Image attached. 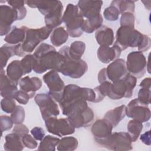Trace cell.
I'll list each match as a JSON object with an SVG mask.
<instances>
[{"instance_id": "cell-27", "label": "cell", "mask_w": 151, "mask_h": 151, "mask_svg": "<svg viewBox=\"0 0 151 151\" xmlns=\"http://www.w3.org/2000/svg\"><path fill=\"white\" fill-rule=\"evenodd\" d=\"M5 143H4V149L5 150H22L24 145L22 143L21 137L16 133L8 134L5 136Z\"/></svg>"}, {"instance_id": "cell-17", "label": "cell", "mask_w": 151, "mask_h": 151, "mask_svg": "<svg viewBox=\"0 0 151 151\" xmlns=\"http://www.w3.org/2000/svg\"><path fill=\"white\" fill-rule=\"evenodd\" d=\"M105 72L107 81H115L125 76L127 73L126 62L123 59L118 58L111 63L107 68Z\"/></svg>"}, {"instance_id": "cell-4", "label": "cell", "mask_w": 151, "mask_h": 151, "mask_svg": "<svg viewBox=\"0 0 151 151\" xmlns=\"http://www.w3.org/2000/svg\"><path fill=\"white\" fill-rule=\"evenodd\" d=\"M74 128L87 127L90 126L94 118V112L87 105V101L78 100L62 111Z\"/></svg>"}, {"instance_id": "cell-6", "label": "cell", "mask_w": 151, "mask_h": 151, "mask_svg": "<svg viewBox=\"0 0 151 151\" xmlns=\"http://www.w3.org/2000/svg\"><path fill=\"white\" fill-rule=\"evenodd\" d=\"M58 52L63 56V60L58 72L73 78H79L87 72L88 65L86 62L81 59L72 58L69 55V47L68 46H64L60 49Z\"/></svg>"}, {"instance_id": "cell-36", "label": "cell", "mask_w": 151, "mask_h": 151, "mask_svg": "<svg viewBox=\"0 0 151 151\" xmlns=\"http://www.w3.org/2000/svg\"><path fill=\"white\" fill-rule=\"evenodd\" d=\"M15 45L4 44L1 47V69L6 66L8 60L15 55Z\"/></svg>"}, {"instance_id": "cell-44", "label": "cell", "mask_w": 151, "mask_h": 151, "mask_svg": "<svg viewBox=\"0 0 151 151\" xmlns=\"http://www.w3.org/2000/svg\"><path fill=\"white\" fill-rule=\"evenodd\" d=\"M0 124H1V130L2 133L3 132L9 130L12 127L13 122L11 118L8 116L2 115L0 117Z\"/></svg>"}, {"instance_id": "cell-28", "label": "cell", "mask_w": 151, "mask_h": 151, "mask_svg": "<svg viewBox=\"0 0 151 151\" xmlns=\"http://www.w3.org/2000/svg\"><path fill=\"white\" fill-rule=\"evenodd\" d=\"M6 75L12 81L18 84L22 76L25 75L21 61L14 60L10 63L6 68Z\"/></svg>"}, {"instance_id": "cell-21", "label": "cell", "mask_w": 151, "mask_h": 151, "mask_svg": "<svg viewBox=\"0 0 151 151\" xmlns=\"http://www.w3.org/2000/svg\"><path fill=\"white\" fill-rule=\"evenodd\" d=\"M19 84L21 90L28 93L31 98H32L35 94V91L41 87L42 81L36 77L30 78L29 76H25L20 79Z\"/></svg>"}, {"instance_id": "cell-20", "label": "cell", "mask_w": 151, "mask_h": 151, "mask_svg": "<svg viewBox=\"0 0 151 151\" xmlns=\"http://www.w3.org/2000/svg\"><path fill=\"white\" fill-rule=\"evenodd\" d=\"M122 50L117 46L113 45V47L109 46H100L97 52V55L99 60L103 63L107 64L116 58H118Z\"/></svg>"}, {"instance_id": "cell-12", "label": "cell", "mask_w": 151, "mask_h": 151, "mask_svg": "<svg viewBox=\"0 0 151 151\" xmlns=\"http://www.w3.org/2000/svg\"><path fill=\"white\" fill-rule=\"evenodd\" d=\"M132 143V139L128 133L114 132L111 133L102 146L111 150H130L133 149Z\"/></svg>"}, {"instance_id": "cell-34", "label": "cell", "mask_w": 151, "mask_h": 151, "mask_svg": "<svg viewBox=\"0 0 151 151\" xmlns=\"http://www.w3.org/2000/svg\"><path fill=\"white\" fill-rule=\"evenodd\" d=\"M86 50V44L81 41H74L69 47V55L75 60H80Z\"/></svg>"}, {"instance_id": "cell-16", "label": "cell", "mask_w": 151, "mask_h": 151, "mask_svg": "<svg viewBox=\"0 0 151 151\" xmlns=\"http://www.w3.org/2000/svg\"><path fill=\"white\" fill-rule=\"evenodd\" d=\"M113 127L106 119L97 120L92 125L91 133L94 140L99 145L101 146L111 134Z\"/></svg>"}, {"instance_id": "cell-29", "label": "cell", "mask_w": 151, "mask_h": 151, "mask_svg": "<svg viewBox=\"0 0 151 151\" xmlns=\"http://www.w3.org/2000/svg\"><path fill=\"white\" fill-rule=\"evenodd\" d=\"M68 33L61 27L55 28L51 35L50 40L52 45L55 47H60L64 44L68 40Z\"/></svg>"}, {"instance_id": "cell-14", "label": "cell", "mask_w": 151, "mask_h": 151, "mask_svg": "<svg viewBox=\"0 0 151 151\" xmlns=\"http://www.w3.org/2000/svg\"><path fill=\"white\" fill-rule=\"evenodd\" d=\"M126 115L141 122H147L150 118V110L148 105L138 99L131 100L126 107Z\"/></svg>"}, {"instance_id": "cell-10", "label": "cell", "mask_w": 151, "mask_h": 151, "mask_svg": "<svg viewBox=\"0 0 151 151\" xmlns=\"http://www.w3.org/2000/svg\"><path fill=\"white\" fill-rule=\"evenodd\" d=\"M126 65L129 74L139 78L146 73L147 61L142 52L132 51L127 57Z\"/></svg>"}, {"instance_id": "cell-18", "label": "cell", "mask_w": 151, "mask_h": 151, "mask_svg": "<svg viewBox=\"0 0 151 151\" xmlns=\"http://www.w3.org/2000/svg\"><path fill=\"white\" fill-rule=\"evenodd\" d=\"M103 5L101 1H79L77 6L81 14L86 19L93 18L100 14Z\"/></svg>"}, {"instance_id": "cell-43", "label": "cell", "mask_w": 151, "mask_h": 151, "mask_svg": "<svg viewBox=\"0 0 151 151\" xmlns=\"http://www.w3.org/2000/svg\"><path fill=\"white\" fill-rule=\"evenodd\" d=\"M14 99L20 104H26L28 102L29 99H31V96L27 92L21 90L17 91L14 94Z\"/></svg>"}, {"instance_id": "cell-40", "label": "cell", "mask_w": 151, "mask_h": 151, "mask_svg": "<svg viewBox=\"0 0 151 151\" xmlns=\"http://www.w3.org/2000/svg\"><path fill=\"white\" fill-rule=\"evenodd\" d=\"M34 56L31 54H27L21 60V64L25 75L31 72L33 70Z\"/></svg>"}, {"instance_id": "cell-26", "label": "cell", "mask_w": 151, "mask_h": 151, "mask_svg": "<svg viewBox=\"0 0 151 151\" xmlns=\"http://www.w3.org/2000/svg\"><path fill=\"white\" fill-rule=\"evenodd\" d=\"M126 106L123 104L110 110L105 114L104 118L107 120L114 128L126 116Z\"/></svg>"}, {"instance_id": "cell-42", "label": "cell", "mask_w": 151, "mask_h": 151, "mask_svg": "<svg viewBox=\"0 0 151 151\" xmlns=\"http://www.w3.org/2000/svg\"><path fill=\"white\" fill-rule=\"evenodd\" d=\"M21 139L24 146L27 148L31 149H35L38 146L36 139L28 133L25 134L24 136H22Z\"/></svg>"}, {"instance_id": "cell-19", "label": "cell", "mask_w": 151, "mask_h": 151, "mask_svg": "<svg viewBox=\"0 0 151 151\" xmlns=\"http://www.w3.org/2000/svg\"><path fill=\"white\" fill-rule=\"evenodd\" d=\"M7 75H5L4 69L1 71V95L3 98L14 99L15 93L18 91L17 85Z\"/></svg>"}, {"instance_id": "cell-3", "label": "cell", "mask_w": 151, "mask_h": 151, "mask_svg": "<svg viewBox=\"0 0 151 151\" xmlns=\"http://www.w3.org/2000/svg\"><path fill=\"white\" fill-rule=\"evenodd\" d=\"M116 38L114 45L122 51L130 47H138L139 51L144 52L147 51L151 45L150 37L135 29L134 27L120 26L117 31Z\"/></svg>"}, {"instance_id": "cell-1", "label": "cell", "mask_w": 151, "mask_h": 151, "mask_svg": "<svg viewBox=\"0 0 151 151\" xmlns=\"http://www.w3.org/2000/svg\"><path fill=\"white\" fill-rule=\"evenodd\" d=\"M137 83V78L129 73L120 80L115 81H104L94 88L96 99L94 103L101 101L107 96L113 100L130 98Z\"/></svg>"}, {"instance_id": "cell-41", "label": "cell", "mask_w": 151, "mask_h": 151, "mask_svg": "<svg viewBox=\"0 0 151 151\" xmlns=\"http://www.w3.org/2000/svg\"><path fill=\"white\" fill-rule=\"evenodd\" d=\"M135 17L133 13L125 12L122 14L120 18V26H127L131 27H134Z\"/></svg>"}, {"instance_id": "cell-8", "label": "cell", "mask_w": 151, "mask_h": 151, "mask_svg": "<svg viewBox=\"0 0 151 151\" xmlns=\"http://www.w3.org/2000/svg\"><path fill=\"white\" fill-rule=\"evenodd\" d=\"M63 22L65 24L67 31L71 37H78L83 34L84 19L77 5L68 4L63 15Z\"/></svg>"}, {"instance_id": "cell-39", "label": "cell", "mask_w": 151, "mask_h": 151, "mask_svg": "<svg viewBox=\"0 0 151 151\" xmlns=\"http://www.w3.org/2000/svg\"><path fill=\"white\" fill-rule=\"evenodd\" d=\"M2 110L7 113H12L15 109L17 106L14 99L4 98L1 101Z\"/></svg>"}, {"instance_id": "cell-38", "label": "cell", "mask_w": 151, "mask_h": 151, "mask_svg": "<svg viewBox=\"0 0 151 151\" xmlns=\"http://www.w3.org/2000/svg\"><path fill=\"white\" fill-rule=\"evenodd\" d=\"M120 14L118 9L112 5H110L109 7L106 8L103 12L104 18L110 21H115L117 20Z\"/></svg>"}, {"instance_id": "cell-48", "label": "cell", "mask_w": 151, "mask_h": 151, "mask_svg": "<svg viewBox=\"0 0 151 151\" xmlns=\"http://www.w3.org/2000/svg\"><path fill=\"white\" fill-rule=\"evenodd\" d=\"M140 139L144 144L150 146L151 145L150 130H148V131L146 132L145 133L142 134L140 137Z\"/></svg>"}, {"instance_id": "cell-22", "label": "cell", "mask_w": 151, "mask_h": 151, "mask_svg": "<svg viewBox=\"0 0 151 151\" xmlns=\"http://www.w3.org/2000/svg\"><path fill=\"white\" fill-rule=\"evenodd\" d=\"M25 4L29 7L38 8L44 15H47L57 7L60 4V1H26Z\"/></svg>"}, {"instance_id": "cell-32", "label": "cell", "mask_w": 151, "mask_h": 151, "mask_svg": "<svg viewBox=\"0 0 151 151\" xmlns=\"http://www.w3.org/2000/svg\"><path fill=\"white\" fill-rule=\"evenodd\" d=\"M127 129L132 142H134L137 140L143 129L142 122L134 119L130 120L127 124Z\"/></svg>"}, {"instance_id": "cell-24", "label": "cell", "mask_w": 151, "mask_h": 151, "mask_svg": "<svg viewBox=\"0 0 151 151\" xmlns=\"http://www.w3.org/2000/svg\"><path fill=\"white\" fill-rule=\"evenodd\" d=\"M28 28L26 26H22L19 28L16 26L12 27L11 31L6 35L4 38L5 41L11 45L22 43L25 40Z\"/></svg>"}, {"instance_id": "cell-23", "label": "cell", "mask_w": 151, "mask_h": 151, "mask_svg": "<svg viewBox=\"0 0 151 151\" xmlns=\"http://www.w3.org/2000/svg\"><path fill=\"white\" fill-rule=\"evenodd\" d=\"M95 37L100 46H110L114 41V32L111 28L106 25H101L97 29Z\"/></svg>"}, {"instance_id": "cell-15", "label": "cell", "mask_w": 151, "mask_h": 151, "mask_svg": "<svg viewBox=\"0 0 151 151\" xmlns=\"http://www.w3.org/2000/svg\"><path fill=\"white\" fill-rule=\"evenodd\" d=\"M17 20H21L18 11L10 6L1 5L0 6V34L7 35L11 30V25Z\"/></svg>"}, {"instance_id": "cell-37", "label": "cell", "mask_w": 151, "mask_h": 151, "mask_svg": "<svg viewBox=\"0 0 151 151\" xmlns=\"http://www.w3.org/2000/svg\"><path fill=\"white\" fill-rule=\"evenodd\" d=\"M11 118L15 124H20L25 119V110L21 106H17L15 110L11 114Z\"/></svg>"}, {"instance_id": "cell-35", "label": "cell", "mask_w": 151, "mask_h": 151, "mask_svg": "<svg viewBox=\"0 0 151 151\" xmlns=\"http://www.w3.org/2000/svg\"><path fill=\"white\" fill-rule=\"evenodd\" d=\"M135 1L129 0H118L113 1L111 2L110 5L115 6L120 14H123L125 12H132L134 14L135 9Z\"/></svg>"}, {"instance_id": "cell-30", "label": "cell", "mask_w": 151, "mask_h": 151, "mask_svg": "<svg viewBox=\"0 0 151 151\" xmlns=\"http://www.w3.org/2000/svg\"><path fill=\"white\" fill-rule=\"evenodd\" d=\"M103 21V19L101 14L93 18L84 19L83 26V32L88 34L93 33L95 30L98 29L102 25Z\"/></svg>"}, {"instance_id": "cell-7", "label": "cell", "mask_w": 151, "mask_h": 151, "mask_svg": "<svg viewBox=\"0 0 151 151\" xmlns=\"http://www.w3.org/2000/svg\"><path fill=\"white\" fill-rule=\"evenodd\" d=\"M96 93L90 88L80 87L76 84L67 85L63 92L61 100L59 102L60 107L63 110L77 101L84 100L94 102Z\"/></svg>"}, {"instance_id": "cell-25", "label": "cell", "mask_w": 151, "mask_h": 151, "mask_svg": "<svg viewBox=\"0 0 151 151\" xmlns=\"http://www.w3.org/2000/svg\"><path fill=\"white\" fill-rule=\"evenodd\" d=\"M63 5L61 2L50 14L45 16V22L46 26L52 29L59 26L63 22Z\"/></svg>"}, {"instance_id": "cell-9", "label": "cell", "mask_w": 151, "mask_h": 151, "mask_svg": "<svg viewBox=\"0 0 151 151\" xmlns=\"http://www.w3.org/2000/svg\"><path fill=\"white\" fill-rule=\"evenodd\" d=\"M34 100L40 108L44 121L50 117H57L60 114L57 101L48 93L38 94L35 96Z\"/></svg>"}, {"instance_id": "cell-5", "label": "cell", "mask_w": 151, "mask_h": 151, "mask_svg": "<svg viewBox=\"0 0 151 151\" xmlns=\"http://www.w3.org/2000/svg\"><path fill=\"white\" fill-rule=\"evenodd\" d=\"M52 30V28L46 25L37 29L28 28L24 41L15 45V55L22 57L32 52L41 42L49 37Z\"/></svg>"}, {"instance_id": "cell-46", "label": "cell", "mask_w": 151, "mask_h": 151, "mask_svg": "<svg viewBox=\"0 0 151 151\" xmlns=\"http://www.w3.org/2000/svg\"><path fill=\"white\" fill-rule=\"evenodd\" d=\"M31 133L37 140H41L45 136L44 130L40 127H35L31 130Z\"/></svg>"}, {"instance_id": "cell-2", "label": "cell", "mask_w": 151, "mask_h": 151, "mask_svg": "<svg viewBox=\"0 0 151 151\" xmlns=\"http://www.w3.org/2000/svg\"><path fill=\"white\" fill-rule=\"evenodd\" d=\"M33 70L41 74L49 70L58 72L63 60V56L55 48L45 43L40 45L33 54Z\"/></svg>"}, {"instance_id": "cell-11", "label": "cell", "mask_w": 151, "mask_h": 151, "mask_svg": "<svg viewBox=\"0 0 151 151\" xmlns=\"http://www.w3.org/2000/svg\"><path fill=\"white\" fill-rule=\"evenodd\" d=\"M43 80L49 88L48 94L59 103L63 97L65 86L58 72L51 70L44 75Z\"/></svg>"}, {"instance_id": "cell-13", "label": "cell", "mask_w": 151, "mask_h": 151, "mask_svg": "<svg viewBox=\"0 0 151 151\" xmlns=\"http://www.w3.org/2000/svg\"><path fill=\"white\" fill-rule=\"evenodd\" d=\"M45 125L49 133L59 137L73 134L75 131V128L67 118L50 117L45 120Z\"/></svg>"}, {"instance_id": "cell-33", "label": "cell", "mask_w": 151, "mask_h": 151, "mask_svg": "<svg viewBox=\"0 0 151 151\" xmlns=\"http://www.w3.org/2000/svg\"><path fill=\"white\" fill-rule=\"evenodd\" d=\"M77 139L73 136L64 137L62 138L57 145V150L60 151L64 150H74L78 146Z\"/></svg>"}, {"instance_id": "cell-49", "label": "cell", "mask_w": 151, "mask_h": 151, "mask_svg": "<svg viewBox=\"0 0 151 151\" xmlns=\"http://www.w3.org/2000/svg\"><path fill=\"white\" fill-rule=\"evenodd\" d=\"M150 86H151V79L150 77L145 78L140 83V87L141 88L150 89Z\"/></svg>"}, {"instance_id": "cell-31", "label": "cell", "mask_w": 151, "mask_h": 151, "mask_svg": "<svg viewBox=\"0 0 151 151\" xmlns=\"http://www.w3.org/2000/svg\"><path fill=\"white\" fill-rule=\"evenodd\" d=\"M60 141V139L58 137L47 135L41 140L38 149L42 151H54Z\"/></svg>"}, {"instance_id": "cell-47", "label": "cell", "mask_w": 151, "mask_h": 151, "mask_svg": "<svg viewBox=\"0 0 151 151\" xmlns=\"http://www.w3.org/2000/svg\"><path fill=\"white\" fill-rule=\"evenodd\" d=\"M12 132L17 133L18 135H19L22 137V136H24L25 134L28 133L29 130L25 125L20 124H17L14 127L12 130Z\"/></svg>"}, {"instance_id": "cell-45", "label": "cell", "mask_w": 151, "mask_h": 151, "mask_svg": "<svg viewBox=\"0 0 151 151\" xmlns=\"http://www.w3.org/2000/svg\"><path fill=\"white\" fill-rule=\"evenodd\" d=\"M140 101L149 105L150 103V89L141 88L138 92V98Z\"/></svg>"}]
</instances>
